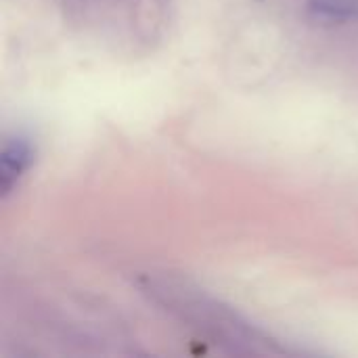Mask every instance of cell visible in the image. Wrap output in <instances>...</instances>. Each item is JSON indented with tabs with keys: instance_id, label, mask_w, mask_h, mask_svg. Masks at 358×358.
<instances>
[{
	"instance_id": "2",
	"label": "cell",
	"mask_w": 358,
	"mask_h": 358,
	"mask_svg": "<svg viewBox=\"0 0 358 358\" xmlns=\"http://www.w3.org/2000/svg\"><path fill=\"white\" fill-rule=\"evenodd\" d=\"M34 157V149L27 136L15 134L4 141L2 155H0V189L2 195H8L19 178L27 172Z\"/></svg>"
},
{
	"instance_id": "3",
	"label": "cell",
	"mask_w": 358,
	"mask_h": 358,
	"mask_svg": "<svg viewBox=\"0 0 358 358\" xmlns=\"http://www.w3.org/2000/svg\"><path fill=\"white\" fill-rule=\"evenodd\" d=\"M358 8L357 0H313L310 10L321 19H346L355 15Z\"/></svg>"
},
{
	"instance_id": "1",
	"label": "cell",
	"mask_w": 358,
	"mask_h": 358,
	"mask_svg": "<svg viewBox=\"0 0 358 358\" xmlns=\"http://www.w3.org/2000/svg\"><path fill=\"white\" fill-rule=\"evenodd\" d=\"M149 294L166 304L174 315H180L191 325L199 327L206 334H212L222 344L248 346L250 350H258L256 346L264 340L258 331L250 329L237 315H231L227 308H220L210 298L195 294L182 285H172L166 281H149Z\"/></svg>"
}]
</instances>
